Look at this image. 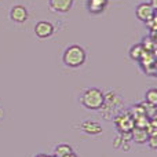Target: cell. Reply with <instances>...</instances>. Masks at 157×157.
Listing matches in <instances>:
<instances>
[{
  "instance_id": "obj_1",
  "label": "cell",
  "mask_w": 157,
  "mask_h": 157,
  "mask_svg": "<svg viewBox=\"0 0 157 157\" xmlns=\"http://www.w3.org/2000/svg\"><path fill=\"white\" fill-rule=\"evenodd\" d=\"M81 105L91 110L101 109L105 105V95L98 88H88L81 95Z\"/></svg>"
},
{
  "instance_id": "obj_2",
  "label": "cell",
  "mask_w": 157,
  "mask_h": 157,
  "mask_svg": "<svg viewBox=\"0 0 157 157\" xmlns=\"http://www.w3.org/2000/svg\"><path fill=\"white\" fill-rule=\"evenodd\" d=\"M86 61V51L80 46H71L63 52V62L69 68H78Z\"/></svg>"
},
{
  "instance_id": "obj_3",
  "label": "cell",
  "mask_w": 157,
  "mask_h": 157,
  "mask_svg": "<svg viewBox=\"0 0 157 157\" xmlns=\"http://www.w3.org/2000/svg\"><path fill=\"white\" fill-rule=\"evenodd\" d=\"M138 62L141 63V66L145 71V73L156 76V54L155 52L145 51L144 55L141 57V59H139Z\"/></svg>"
},
{
  "instance_id": "obj_4",
  "label": "cell",
  "mask_w": 157,
  "mask_h": 157,
  "mask_svg": "<svg viewBox=\"0 0 157 157\" xmlns=\"http://www.w3.org/2000/svg\"><path fill=\"white\" fill-rule=\"evenodd\" d=\"M114 123H116L120 132H130L134 128V119L131 117L130 113L119 114V116L114 119Z\"/></svg>"
},
{
  "instance_id": "obj_5",
  "label": "cell",
  "mask_w": 157,
  "mask_h": 157,
  "mask_svg": "<svg viewBox=\"0 0 157 157\" xmlns=\"http://www.w3.org/2000/svg\"><path fill=\"white\" fill-rule=\"evenodd\" d=\"M135 14L141 21L147 22V21H150L153 17H156V10L149 4V3H141V4L136 7Z\"/></svg>"
},
{
  "instance_id": "obj_6",
  "label": "cell",
  "mask_w": 157,
  "mask_h": 157,
  "mask_svg": "<svg viewBox=\"0 0 157 157\" xmlns=\"http://www.w3.org/2000/svg\"><path fill=\"white\" fill-rule=\"evenodd\" d=\"M35 33H36V36H37V37L47 39V37H50V36L54 33V26H52L50 22H47V21H40V22H37V24H36Z\"/></svg>"
},
{
  "instance_id": "obj_7",
  "label": "cell",
  "mask_w": 157,
  "mask_h": 157,
  "mask_svg": "<svg viewBox=\"0 0 157 157\" xmlns=\"http://www.w3.org/2000/svg\"><path fill=\"white\" fill-rule=\"evenodd\" d=\"M10 17L14 22H18V24H22L28 19V11L24 6H14L10 11Z\"/></svg>"
},
{
  "instance_id": "obj_8",
  "label": "cell",
  "mask_w": 157,
  "mask_h": 157,
  "mask_svg": "<svg viewBox=\"0 0 157 157\" xmlns=\"http://www.w3.org/2000/svg\"><path fill=\"white\" fill-rule=\"evenodd\" d=\"M50 6L54 11L68 13L73 6V0H50Z\"/></svg>"
},
{
  "instance_id": "obj_9",
  "label": "cell",
  "mask_w": 157,
  "mask_h": 157,
  "mask_svg": "<svg viewBox=\"0 0 157 157\" xmlns=\"http://www.w3.org/2000/svg\"><path fill=\"white\" fill-rule=\"evenodd\" d=\"M149 134H147L146 128H139V127H134L131 130V139L135 141L136 144H146Z\"/></svg>"
},
{
  "instance_id": "obj_10",
  "label": "cell",
  "mask_w": 157,
  "mask_h": 157,
  "mask_svg": "<svg viewBox=\"0 0 157 157\" xmlns=\"http://www.w3.org/2000/svg\"><path fill=\"white\" fill-rule=\"evenodd\" d=\"M81 130L84 131L88 135H98V134L102 132V127H101L99 123L91 121V120H87L81 124Z\"/></svg>"
},
{
  "instance_id": "obj_11",
  "label": "cell",
  "mask_w": 157,
  "mask_h": 157,
  "mask_svg": "<svg viewBox=\"0 0 157 157\" xmlns=\"http://www.w3.org/2000/svg\"><path fill=\"white\" fill-rule=\"evenodd\" d=\"M108 0H88V11L91 14H99L105 10Z\"/></svg>"
},
{
  "instance_id": "obj_12",
  "label": "cell",
  "mask_w": 157,
  "mask_h": 157,
  "mask_svg": "<svg viewBox=\"0 0 157 157\" xmlns=\"http://www.w3.org/2000/svg\"><path fill=\"white\" fill-rule=\"evenodd\" d=\"M141 46L144 47L145 51H147V52H156V39L147 36V37H145L144 40H142Z\"/></svg>"
},
{
  "instance_id": "obj_13",
  "label": "cell",
  "mask_w": 157,
  "mask_h": 157,
  "mask_svg": "<svg viewBox=\"0 0 157 157\" xmlns=\"http://www.w3.org/2000/svg\"><path fill=\"white\" fill-rule=\"evenodd\" d=\"M72 152H73V150H72V147L69 146V145L62 144V145H58V146L55 147L54 156H55V157H65V156L71 155Z\"/></svg>"
},
{
  "instance_id": "obj_14",
  "label": "cell",
  "mask_w": 157,
  "mask_h": 157,
  "mask_svg": "<svg viewBox=\"0 0 157 157\" xmlns=\"http://www.w3.org/2000/svg\"><path fill=\"white\" fill-rule=\"evenodd\" d=\"M144 52H145L144 47H142L141 44H135V46H132L130 50V57L132 58L134 61H139L141 57L144 55Z\"/></svg>"
},
{
  "instance_id": "obj_15",
  "label": "cell",
  "mask_w": 157,
  "mask_h": 157,
  "mask_svg": "<svg viewBox=\"0 0 157 157\" xmlns=\"http://www.w3.org/2000/svg\"><path fill=\"white\" fill-rule=\"evenodd\" d=\"M145 99H146V103H149V105L157 106V90L150 88L145 95Z\"/></svg>"
},
{
  "instance_id": "obj_16",
  "label": "cell",
  "mask_w": 157,
  "mask_h": 157,
  "mask_svg": "<svg viewBox=\"0 0 157 157\" xmlns=\"http://www.w3.org/2000/svg\"><path fill=\"white\" fill-rule=\"evenodd\" d=\"M147 145L150 146V149H157V135H152V136H149L147 138V142H146Z\"/></svg>"
},
{
  "instance_id": "obj_17",
  "label": "cell",
  "mask_w": 157,
  "mask_h": 157,
  "mask_svg": "<svg viewBox=\"0 0 157 157\" xmlns=\"http://www.w3.org/2000/svg\"><path fill=\"white\" fill-rule=\"evenodd\" d=\"M149 4L152 6V7L156 10V8H157V0H150V3H149Z\"/></svg>"
},
{
  "instance_id": "obj_18",
  "label": "cell",
  "mask_w": 157,
  "mask_h": 157,
  "mask_svg": "<svg viewBox=\"0 0 157 157\" xmlns=\"http://www.w3.org/2000/svg\"><path fill=\"white\" fill-rule=\"evenodd\" d=\"M65 157H77V156H76V155H75V153H73V152H72V153H71V155H68V156H65Z\"/></svg>"
},
{
  "instance_id": "obj_19",
  "label": "cell",
  "mask_w": 157,
  "mask_h": 157,
  "mask_svg": "<svg viewBox=\"0 0 157 157\" xmlns=\"http://www.w3.org/2000/svg\"><path fill=\"white\" fill-rule=\"evenodd\" d=\"M36 157H50V156H47V155H37Z\"/></svg>"
},
{
  "instance_id": "obj_20",
  "label": "cell",
  "mask_w": 157,
  "mask_h": 157,
  "mask_svg": "<svg viewBox=\"0 0 157 157\" xmlns=\"http://www.w3.org/2000/svg\"><path fill=\"white\" fill-rule=\"evenodd\" d=\"M0 116H2V109H0Z\"/></svg>"
},
{
  "instance_id": "obj_21",
  "label": "cell",
  "mask_w": 157,
  "mask_h": 157,
  "mask_svg": "<svg viewBox=\"0 0 157 157\" xmlns=\"http://www.w3.org/2000/svg\"><path fill=\"white\" fill-rule=\"evenodd\" d=\"M50 157H55V156H50Z\"/></svg>"
}]
</instances>
